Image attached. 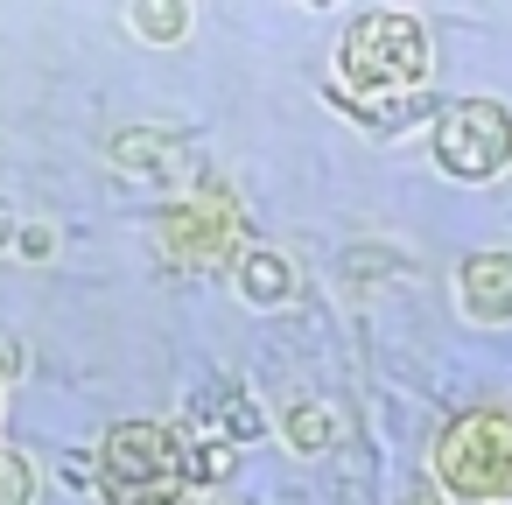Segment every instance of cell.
I'll return each mask as SVG.
<instances>
[{
	"instance_id": "obj_1",
	"label": "cell",
	"mask_w": 512,
	"mask_h": 505,
	"mask_svg": "<svg viewBox=\"0 0 512 505\" xmlns=\"http://www.w3.org/2000/svg\"><path fill=\"white\" fill-rule=\"evenodd\" d=\"M435 71V50H428V29L407 15V8H372L344 29V50H337V85L358 92L365 113L379 106H428L421 85Z\"/></svg>"
},
{
	"instance_id": "obj_2",
	"label": "cell",
	"mask_w": 512,
	"mask_h": 505,
	"mask_svg": "<svg viewBox=\"0 0 512 505\" xmlns=\"http://www.w3.org/2000/svg\"><path fill=\"white\" fill-rule=\"evenodd\" d=\"M99 491L113 505H148L190 491V442L162 421H120L99 442Z\"/></svg>"
},
{
	"instance_id": "obj_3",
	"label": "cell",
	"mask_w": 512,
	"mask_h": 505,
	"mask_svg": "<svg viewBox=\"0 0 512 505\" xmlns=\"http://www.w3.org/2000/svg\"><path fill=\"white\" fill-rule=\"evenodd\" d=\"M435 491L463 505H498L512 498V407H477L442 428L435 442Z\"/></svg>"
},
{
	"instance_id": "obj_4",
	"label": "cell",
	"mask_w": 512,
	"mask_h": 505,
	"mask_svg": "<svg viewBox=\"0 0 512 505\" xmlns=\"http://www.w3.org/2000/svg\"><path fill=\"white\" fill-rule=\"evenodd\" d=\"M435 169L449 183H491L512 169V113L498 99H456L435 120Z\"/></svg>"
},
{
	"instance_id": "obj_5",
	"label": "cell",
	"mask_w": 512,
	"mask_h": 505,
	"mask_svg": "<svg viewBox=\"0 0 512 505\" xmlns=\"http://www.w3.org/2000/svg\"><path fill=\"white\" fill-rule=\"evenodd\" d=\"M162 253L183 267H218L239 260V204L225 190H197L162 211Z\"/></svg>"
},
{
	"instance_id": "obj_6",
	"label": "cell",
	"mask_w": 512,
	"mask_h": 505,
	"mask_svg": "<svg viewBox=\"0 0 512 505\" xmlns=\"http://www.w3.org/2000/svg\"><path fill=\"white\" fill-rule=\"evenodd\" d=\"M456 309L484 330H505L512 323V253L505 246H484L456 267Z\"/></svg>"
},
{
	"instance_id": "obj_7",
	"label": "cell",
	"mask_w": 512,
	"mask_h": 505,
	"mask_svg": "<svg viewBox=\"0 0 512 505\" xmlns=\"http://www.w3.org/2000/svg\"><path fill=\"white\" fill-rule=\"evenodd\" d=\"M232 288H239V302H253V309H281V302H295V267H288L274 246H246V253L232 260Z\"/></svg>"
},
{
	"instance_id": "obj_8",
	"label": "cell",
	"mask_w": 512,
	"mask_h": 505,
	"mask_svg": "<svg viewBox=\"0 0 512 505\" xmlns=\"http://www.w3.org/2000/svg\"><path fill=\"white\" fill-rule=\"evenodd\" d=\"M337 407L330 400H295V407H281V442L295 449V456H323L330 442H337Z\"/></svg>"
},
{
	"instance_id": "obj_9",
	"label": "cell",
	"mask_w": 512,
	"mask_h": 505,
	"mask_svg": "<svg viewBox=\"0 0 512 505\" xmlns=\"http://www.w3.org/2000/svg\"><path fill=\"white\" fill-rule=\"evenodd\" d=\"M127 29L141 43H183L197 29V15L183 8V0H141V8H127Z\"/></svg>"
},
{
	"instance_id": "obj_10",
	"label": "cell",
	"mask_w": 512,
	"mask_h": 505,
	"mask_svg": "<svg viewBox=\"0 0 512 505\" xmlns=\"http://www.w3.org/2000/svg\"><path fill=\"white\" fill-rule=\"evenodd\" d=\"M0 505H36V463L0 442Z\"/></svg>"
},
{
	"instance_id": "obj_11",
	"label": "cell",
	"mask_w": 512,
	"mask_h": 505,
	"mask_svg": "<svg viewBox=\"0 0 512 505\" xmlns=\"http://www.w3.org/2000/svg\"><path fill=\"white\" fill-rule=\"evenodd\" d=\"M22 253H29V260L57 253V232H50V225H22Z\"/></svg>"
},
{
	"instance_id": "obj_12",
	"label": "cell",
	"mask_w": 512,
	"mask_h": 505,
	"mask_svg": "<svg viewBox=\"0 0 512 505\" xmlns=\"http://www.w3.org/2000/svg\"><path fill=\"white\" fill-rule=\"evenodd\" d=\"M393 505H449V498H442V491H435V477H428V484H414V491H400Z\"/></svg>"
},
{
	"instance_id": "obj_13",
	"label": "cell",
	"mask_w": 512,
	"mask_h": 505,
	"mask_svg": "<svg viewBox=\"0 0 512 505\" xmlns=\"http://www.w3.org/2000/svg\"><path fill=\"white\" fill-rule=\"evenodd\" d=\"M0 400H8V386H0Z\"/></svg>"
}]
</instances>
